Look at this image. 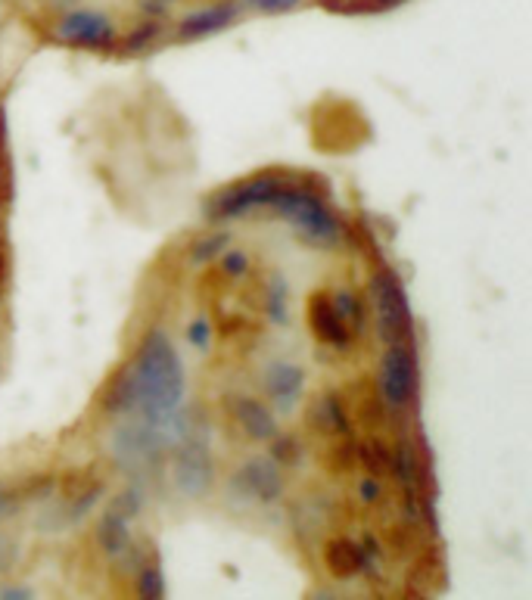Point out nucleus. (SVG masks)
<instances>
[{
  "label": "nucleus",
  "mask_w": 532,
  "mask_h": 600,
  "mask_svg": "<svg viewBox=\"0 0 532 600\" xmlns=\"http://www.w3.org/2000/svg\"><path fill=\"white\" fill-rule=\"evenodd\" d=\"M7 196V178H4V109H0V206Z\"/></svg>",
  "instance_id": "24"
},
{
  "label": "nucleus",
  "mask_w": 532,
  "mask_h": 600,
  "mask_svg": "<svg viewBox=\"0 0 532 600\" xmlns=\"http://www.w3.org/2000/svg\"><path fill=\"white\" fill-rule=\"evenodd\" d=\"M377 386H380V402L392 411H402L414 402L417 361H414V349H411L408 339L389 342V349L380 361Z\"/></svg>",
  "instance_id": "2"
},
{
  "label": "nucleus",
  "mask_w": 532,
  "mask_h": 600,
  "mask_svg": "<svg viewBox=\"0 0 532 600\" xmlns=\"http://www.w3.org/2000/svg\"><path fill=\"white\" fill-rule=\"evenodd\" d=\"M377 4H399V0H377Z\"/></svg>",
  "instance_id": "26"
},
{
  "label": "nucleus",
  "mask_w": 532,
  "mask_h": 600,
  "mask_svg": "<svg viewBox=\"0 0 532 600\" xmlns=\"http://www.w3.org/2000/svg\"><path fill=\"white\" fill-rule=\"evenodd\" d=\"M56 38L69 47L106 50L116 41V28H112V19L100 10H72L56 25Z\"/></svg>",
  "instance_id": "4"
},
{
  "label": "nucleus",
  "mask_w": 532,
  "mask_h": 600,
  "mask_svg": "<svg viewBox=\"0 0 532 600\" xmlns=\"http://www.w3.org/2000/svg\"><path fill=\"white\" fill-rule=\"evenodd\" d=\"M94 538H97V545L103 548V554H106L109 560L128 557V551L134 548L131 529H128V523H125L122 513H106V517L97 523Z\"/></svg>",
  "instance_id": "13"
},
{
  "label": "nucleus",
  "mask_w": 532,
  "mask_h": 600,
  "mask_svg": "<svg viewBox=\"0 0 532 600\" xmlns=\"http://www.w3.org/2000/svg\"><path fill=\"white\" fill-rule=\"evenodd\" d=\"M190 342H193V346H200V349L209 346V324L206 321L190 324Z\"/></svg>",
  "instance_id": "23"
},
{
  "label": "nucleus",
  "mask_w": 532,
  "mask_h": 600,
  "mask_svg": "<svg viewBox=\"0 0 532 600\" xmlns=\"http://www.w3.org/2000/svg\"><path fill=\"white\" fill-rule=\"evenodd\" d=\"M308 321H312V333L324 342V346H333V349H349L352 346V330L349 324L340 318V311L333 308L330 296H318L308 308Z\"/></svg>",
  "instance_id": "7"
},
{
  "label": "nucleus",
  "mask_w": 532,
  "mask_h": 600,
  "mask_svg": "<svg viewBox=\"0 0 532 600\" xmlns=\"http://www.w3.org/2000/svg\"><path fill=\"white\" fill-rule=\"evenodd\" d=\"M156 35H159V22H147V25H140V28H134V32L125 38L122 50H128V53H134V50H144V47H150V44L156 41Z\"/></svg>",
  "instance_id": "21"
},
{
  "label": "nucleus",
  "mask_w": 532,
  "mask_h": 600,
  "mask_svg": "<svg viewBox=\"0 0 532 600\" xmlns=\"http://www.w3.org/2000/svg\"><path fill=\"white\" fill-rule=\"evenodd\" d=\"M327 569L336 576V579H349V576H358L361 569H371L374 566V557L364 554V548L358 541H349V538H336L327 545Z\"/></svg>",
  "instance_id": "12"
},
{
  "label": "nucleus",
  "mask_w": 532,
  "mask_h": 600,
  "mask_svg": "<svg viewBox=\"0 0 532 600\" xmlns=\"http://www.w3.org/2000/svg\"><path fill=\"white\" fill-rule=\"evenodd\" d=\"M274 442H271V461L274 464H284V467H293V464H299L302 461V442L296 439V436H271Z\"/></svg>",
  "instance_id": "17"
},
{
  "label": "nucleus",
  "mask_w": 532,
  "mask_h": 600,
  "mask_svg": "<svg viewBox=\"0 0 532 600\" xmlns=\"http://www.w3.org/2000/svg\"><path fill=\"white\" fill-rule=\"evenodd\" d=\"M330 302H333L336 311H340V318L349 324L352 333L364 330V308H361V299H355V293H336Z\"/></svg>",
  "instance_id": "16"
},
{
  "label": "nucleus",
  "mask_w": 532,
  "mask_h": 600,
  "mask_svg": "<svg viewBox=\"0 0 532 600\" xmlns=\"http://www.w3.org/2000/svg\"><path fill=\"white\" fill-rule=\"evenodd\" d=\"M228 243H231V237H228V234H212V237H203L200 243L193 246L190 259H193V262H206V259H215V255L221 252V246H228Z\"/></svg>",
  "instance_id": "20"
},
{
  "label": "nucleus",
  "mask_w": 532,
  "mask_h": 600,
  "mask_svg": "<svg viewBox=\"0 0 532 600\" xmlns=\"http://www.w3.org/2000/svg\"><path fill=\"white\" fill-rule=\"evenodd\" d=\"M355 498H358L364 507L380 504V501H383V482H380V476H374V473L358 476V479H355Z\"/></svg>",
  "instance_id": "18"
},
{
  "label": "nucleus",
  "mask_w": 532,
  "mask_h": 600,
  "mask_svg": "<svg viewBox=\"0 0 532 600\" xmlns=\"http://www.w3.org/2000/svg\"><path fill=\"white\" fill-rule=\"evenodd\" d=\"M231 414H234L240 430L256 442H268L277 433V423H274L271 411L259 402V398H249V395L231 398Z\"/></svg>",
  "instance_id": "9"
},
{
  "label": "nucleus",
  "mask_w": 532,
  "mask_h": 600,
  "mask_svg": "<svg viewBox=\"0 0 532 600\" xmlns=\"http://www.w3.org/2000/svg\"><path fill=\"white\" fill-rule=\"evenodd\" d=\"M122 377L131 389V411H140L150 423H162L181 402L184 392L181 361L172 349V342L159 330H153L140 342L137 358L131 361L128 370H122Z\"/></svg>",
  "instance_id": "1"
},
{
  "label": "nucleus",
  "mask_w": 532,
  "mask_h": 600,
  "mask_svg": "<svg viewBox=\"0 0 532 600\" xmlns=\"http://www.w3.org/2000/svg\"><path fill=\"white\" fill-rule=\"evenodd\" d=\"M287 187L284 178L277 175H262V178H252L234 190H228L221 199H215L212 206V218H231V215H243L252 206H265L271 199Z\"/></svg>",
  "instance_id": "5"
},
{
  "label": "nucleus",
  "mask_w": 532,
  "mask_h": 600,
  "mask_svg": "<svg viewBox=\"0 0 532 600\" xmlns=\"http://www.w3.org/2000/svg\"><path fill=\"white\" fill-rule=\"evenodd\" d=\"M265 389H268V395L274 398L280 408H293V402L305 389L302 367H296L290 361H274L268 367V374H265Z\"/></svg>",
  "instance_id": "11"
},
{
  "label": "nucleus",
  "mask_w": 532,
  "mask_h": 600,
  "mask_svg": "<svg viewBox=\"0 0 532 600\" xmlns=\"http://www.w3.org/2000/svg\"><path fill=\"white\" fill-rule=\"evenodd\" d=\"M221 265H224V274H234V277H243L246 271H249V255L243 252V249H231L228 255L221 259Z\"/></svg>",
  "instance_id": "22"
},
{
  "label": "nucleus",
  "mask_w": 532,
  "mask_h": 600,
  "mask_svg": "<svg viewBox=\"0 0 532 600\" xmlns=\"http://www.w3.org/2000/svg\"><path fill=\"white\" fill-rule=\"evenodd\" d=\"M175 479H178V489L187 495H200L209 479H212V467H209V457L200 445H184L178 451V461H175Z\"/></svg>",
  "instance_id": "10"
},
{
  "label": "nucleus",
  "mask_w": 532,
  "mask_h": 600,
  "mask_svg": "<svg viewBox=\"0 0 532 600\" xmlns=\"http://www.w3.org/2000/svg\"><path fill=\"white\" fill-rule=\"evenodd\" d=\"M355 454L364 464V470L374 476H389L392 473V448L383 439H368V442H355Z\"/></svg>",
  "instance_id": "15"
},
{
  "label": "nucleus",
  "mask_w": 532,
  "mask_h": 600,
  "mask_svg": "<svg viewBox=\"0 0 532 600\" xmlns=\"http://www.w3.org/2000/svg\"><path fill=\"white\" fill-rule=\"evenodd\" d=\"M265 7H271V10H277V7H284V4H290V0H262Z\"/></svg>",
  "instance_id": "25"
},
{
  "label": "nucleus",
  "mask_w": 532,
  "mask_h": 600,
  "mask_svg": "<svg viewBox=\"0 0 532 600\" xmlns=\"http://www.w3.org/2000/svg\"><path fill=\"white\" fill-rule=\"evenodd\" d=\"M234 19H237V7H234V4H218V7L200 10V13H193V16H187V19L181 22L178 38L196 41V38H203V35L218 32V28H224V25H231Z\"/></svg>",
  "instance_id": "14"
},
{
  "label": "nucleus",
  "mask_w": 532,
  "mask_h": 600,
  "mask_svg": "<svg viewBox=\"0 0 532 600\" xmlns=\"http://www.w3.org/2000/svg\"><path fill=\"white\" fill-rule=\"evenodd\" d=\"M234 482L240 485L243 495L256 498L262 504H271L284 495V476H280V467L274 461H265V457H252V461H246L237 470Z\"/></svg>",
  "instance_id": "6"
},
{
  "label": "nucleus",
  "mask_w": 532,
  "mask_h": 600,
  "mask_svg": "<svg viewBox=\"0 0 532 600\" xmlns=\"http://www.w3.org/2000/svg\"><path fill=\"white\" fill-rule=\"evenodd\" d=\"M371 296L377 311V330L386 342H399L411 336V318H408V302L402 293V283L389 271L374 274L371 280Z\"/></svg>",
  "instance_id": "3"
},
{
  "label": "nucleus",
  "mask_w": 532,
  "mask_h": 600,
  "mask_svg": "<svg viewBox=\"0 0 532 600\" xmlns=\"http://www.w3.org/2000/svg\"><path fill=\"white\" fill-rule=\"evenodd\" d=\"M134 588H137V594H144V597H156V594H162V579H159V569H156L153 560L140 563V573H137Z\"/></svg>",
  "instance_id": "19"
},
{
  "label": "nucleus",
  "mask_w": 532,
  "mask_h": 600,
  "mask_svg": "<svg viewBox=\"0 0 532 600\" xmlns=\"http://www.w3.org/2000/svg\"><path fill=\"white\" fill-rule=\"evenodd\" d=\"M0 510H4V492H0Z\"/></svg>",
  "instance_id": "27"
},
{
  "label": "nucleus",
  "mask_w": 532,
  "mask_h": 600,
  "mask_svg": "<svg viewBox=\"0 0 532 600\" xmlns=\"http://www.w3.org/2000/svg\"><path fill=\"white\" fill-rule=\"evenodd\" d=\"M308 423H312L315 433H324V436H336V439L355 436L349 414L343 408V398L333 395V392H324V395L315 398L312 408H308Z\"/></svg>",
  "instance_id": "8"
}]
</instances>
